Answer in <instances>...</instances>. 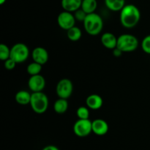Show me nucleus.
I'll list each match as a JSON object with an SVG mask.
<instances>
[{
  "instance_id": "obj_10",
  "label": "nucleus",
  "mask_w": 150,
  "mask_h": 150,
  "mask_svg": "<svg viewBox=\"0 0 150 150\" xmlns=\"http://www.w3.org/2000/svg\"><path fill=\"white\" fill-rule=\"evenodd\" d=\"M32 57L34 62L40 65H45L48 62L49 55L48 52L45 48L41 46L35 47L32 51Z\"/></svg>"
},
{
  "instance_id": "obj_1",
  "label": "nucleus",
  "mask_w": 150,
  "mask_h": 150,
  "mask_svg": "<svg viewBox=\"0 0 150 150\" xmlns=\"http://www.w3.org/2000/svg\"><path fill=\"white\" fill-rule=\"evenodd\" d=\"M120 23L124 27L131 29L139 24L141 12L134 4H126L120 11Z\"/></svg>"
},
{
  "instance_id": "obj_9",
  "label": "nucleus",
  "mask_w": 150,
  "mask_h": 150,
  "mask_svg": "<svg viewBox=\"0 0 150 150\" xmlns=\"http://www.w3.org/2000/svg\"><path fill=\"white\" fill-rule=\"evenodd\" d=\"M28 86L33 93L41 92L45 86V78L41 74L30 76L28 80Z\"/></svg>"
},
{
  "instance_id": "obj_12",
  "label": "nucleus",
  "mask_w": 150,
  "mask_h": 150,
  "mask_svg": "<svg viewBox=\"0 0 150 150\" xmlns=\"http://www.w3.org/2000/svg\"><path fill=\"white\" fill-rule=\"evenodd\" d=\"M101 43L105 48L114 49L117 46V38L111 32H105L101 36Z\"/></svg>"
},
{
  "instance_id": "obj_14",
  "label": "nucleus",
  "mask_w": 150,
  "mask_h": 150,
  "mask_svg": "<svg viewBox=\"0 0 150 150\" xmlns=\"http://www.w3.org/2000/svg\"><path fill=\"white\" fill-rule=\"evenodd\" d=\"M83 0H62L61 5L64 11L75 13L81 7Z\"/></svg>"
},
{
  "instance_id": "obj_20",
  "label": "nucleus",
  "mask_w": 150,
  "mask_h": 150,
  "mask_svg": "<svg viewBox=\"0 0 150 150\" xmlns=\"http://www.w3.org/2000/svg\"><path fill=\"white\" fill-rule=\"evenodd\" d=\"M42 65L33 61L32 63H29L27 66V67H26V71H27V73L30 76L40 74V73L42 71Z\"/></svg>"
},
{
  "instance_id": "obj_24",
  "label": "nucleus",
  "mask_w": 150,
  "mask_h": 150,
  "mask_svg": "<svg viewBox=\"0 0 150 150\" xmlns=\"http://www.w3.org/2000/svg\"><path fill=\"white\" fill-rule=\"evenodd\" d=\"M74 16L76 18V21H84L85 19L86 18V16L88 14H86L81 8H80L79 10H76L74 13Z\"/></svg>"
},
{
  "instance_id": "obj_19",
  "label": "nucleus",
  "mask_w": 150,
  "mask_h": 150,
  "mask_svg": "<svg viewBox=\"0 0 150 150\" xmlns=\"http://www.w3.org/2000/svg\"><path fill=\"white\" fill-rule=\"evenodd\" d=\"M67 36L70 41L73 42L79 41L82 36L81 29L76 26H73L67 31Z\"/></svg>"
},
{
  "instance_id": "obj_7",
  "label": "nucleus",
  "mask_w": 150,
  "mask_h": 150,
  "mask_svg": "<svg viewBox=\"0 0 150 150\" xmlns=\"http://www.w3.org/2000/svg\"><path fill=\"white\" fill-rule=\"evenodd\" d=\"M73 91V82L67 78L60 79L56 87V93L59 98L67 99L71 96Z\"/></svg>"
},
{
  "instance_id": "obj_18",
  "label": "nucleus",
  "mask_w": 150,
  "mask_h": 150,
  "mask_svg": "<svg viewBox=\"0 0 150 150\" xmlns=\"http://www.w3.org/2000/svg\"><path fill=\"white\" fill-rule=\"evenodd\" d=\"M97 7H98L97 0H83L81 8L86 14H91V13H95Z\"/></svg>"
},
{
  "instance_id": "obj_17",
  "label": "nucleus",
  "mask_w": 150,
  "mask_h": 150,
  "mask_svg": "<svg viewBox=\"0 0 150 150\" xmlns=\"http://www.w3.org/2000/svg\"><path fill=\"white\" fill-rule=\"evenodd\" d=\"M68 109V101L65 99L59 98L54 104V110L58 114H63Z\"/></svg>"
},
{
  "instance_id": "obj_25",
  "label": "nucleus",
  "mask_w": 150,
  "mask_h": 150,
  "mask_svg": "<svg viewBox=\"0 0 150 150\" xmlns=\"http://www.w3.org/2000/svg\"><path fill=\"white\" fill-rule=\"evenodd\" d=\"M4 68H5V69L8 71L13 70V69L16 68V64H18V63H16L15 60H13L12 58L7 59V60H5V61H4Z\"/></svg>"
},
{
  "instance_id": "obj_8",
  "label": "nucleus",
  "mask_w": 150,
  "mask_h": 150,
  "mask_svg": "<svg viewBox=\"0 0 150 150\" xmlns=\"http://www.w3.org/2000/svg\"><path fill=\"white\" fill-rule=\"evenodd\" d=\"M76 21V18L73 13L70 12L64 11V10L60 13L57 17L58 25L60 26V28L66 31L75 26Z\"/></svg>"
},
{
  "instance_id": "obj_16",
  "label": "nucleus",
  "mask_w": 150,
  "mask_h": 150,
  "mask_svg": "<svg viewBox=\"0 0 150 150\" xmlns=\"http://www.w3.org/2000/svg\"><path fill=\"white\" fill-rule=\"evenodd\" d=\"M107 8L114 12L121 11L126 5L125 0H105Z\"/></svg>"
},
{
  "instance_id": "obj_22",
  "label": "nucleus",
  "mask_w": 150,
  "mask_h": 150,
  "mask_svg": "<svg viewBox=\"0 0 150 150\" xmlns=\"http://www.w3.org/2000/svg\"><path fill=\"white\" fill-rule=\"evenodd\" d=\"M10 58V49L6 44H0V60L5 61Z\"/></svg>"
},
{
  "instance_id": "obj_28",
  "label": "nucleus",
  "mask_w": 150,
  "mask_h": 150,
  "mask_svg": "<svg viewBox=\"0 0 150 150\" xmlns=\"http://www.w3.org/2000/svg\"><path fill=\"white\" fill-rule=\"evenodd\" d=\"M6 1H7V0H0V4H3Z\"/></svg>"
},
{
  "instance_id": "obj_5",
  "label": "nucleus",
  "mask_w": 150,
  "mask_h": 150,
  "mask_svg": "<svg viewBox=\"0 0 150 150\" xmlns=\"http://www.w3.org/2000/svg\"><path fill=\"white\" fill-rule=\"evenodd\" d=\"M29 56V49L26 44L18 43L14 44L10 49V58L17 63H21L26 61Z\"/></svg>"
},
{
  "instance_id": "obj_4",
  "label": "nucleus",
  "mask_w": 150,
  "mask_h": 150,
  "mask_svg": "<svg viewBox=\"0 0 150 150\" xmlns=\"http://www.w3.org/2000/svg\"><path fill=\"white\" fill-rule=\"evenodd\" d=\"M139 42L135 35L130 34H122L117 38V47L123 53L132 52L137 49Z\"/></svg>"
},
{
  "instance_id": "obj_13",
  "label": "nucleus",
  "mask_w": 150,
  "mask_h": 150,
  "mask_svg": "<svg viewBox=\"0 0 150 150\" xmlns=\"http://www.w3.org/2000/svg\"><path fill=\"white\" fill-rule=\"evenodd\" d=\"M103 104V100L100 95L92 94L88 96L86 99V105L91 110H98Z\"/></svg>"
},
{
  "instance_id": "obj_26",
  "label": "nucleus",
  "mask_w": 150,
  "mask_h": 150,
  "mask_svg": "<svg viewBox=\"0 0 150 150\" xmlns=\"http://www.w3.org/2000/svg\"><path fill=\"white\" fill-rule=\"evenodd\" d=\"M122 54H123L122 51L120 49L117 48V47H116L115 49H113V55H114L115 57H121Z\"/></svg>"
},
{
  "instance_id": "obj_23",
  "label": "nucleus",
  "mask_w": 150,
  "mask_h": 150,
  "mask_svg": "<svg viewBox=\"0 0 150 150\" xmlns=\"http://www.w3.org/2000/svg\"><path fill=\"white\" fill-rule=\"evenodd\" d=\"M142 48L146 54H150V35H146L142 40Z\"/></svg>"
},
{
  "instance_id": "obj_11",
  "label": "nucleus",
  "mask_w": 150,
  "mask_h": 150,
  "mask_svg": "<svg viewBox=\"0 0 150 150\" xmlns=\"http://www.w3.org/2000/svg\"><path fill=\"white\" fill-rule=\"evenodd\" d=\"M108 129L109 126L106 121L101 119H97L92 121V132L96 135L103 136L106 135L108 132Z\"/></svg>"
},
{
  "instance_id": "obj_3",
  "label": "nucleus",
  "mask_w": 150,
  "mask_h": 150,
  "mask_svg": "<svg viewBox=\"0 0 150 150\" xmlns=\"http://www.w3.org/2000/svg\"><path fill=\"white\" fill-rule=\"evenodd\" d=\"M29 104L35 113L38 114H42L45 113L48 108V97L42 91L32 93Z\"/></svg>"
},
{
  "instance_id": "obj_6",
  "label": "nucleus",
  "mask_w": 150,
  "mask_h": 150,
  "mask_svg": "<svg viewBox=\"0 0 150 150\" xmlns=\"http://www.w3.org/2000/svg\"><path fill=\"white\" fill-rule=\"evenodd\" d=\"M73 132L80 138H84L92 132V121L89 119H78L73 125Z\"/></svg>"
},
{
  "instance_id": "obj_27",
  "label": "nucleus",
  "mask_w": 150,
  "mask_h": 150,
  "mask_svg": "<svg viewBox=\"0 0 150 150\" xmlns=\"http://www.w3.org/2000/svg\"><path fill=\"white\" fill-rule=\"evenodd\" d=\"M42 150H59V149L57 146L54 145H48L44 147Z\"/></svg>"
},
{
  "instance_id": "obj_21",
  "label": "nucleus",
  "mask_w": 150,
  "mask_h": 150,
  "mask_svg": "<svg viewBox=\"0 0 150 150\" xmlns=\"http://www.w3.org/2000/svg\"><path fill=\"white\" fill-rule=\"evenodd\" d=\"M79 119H89V108L87 106H81L76 110Z\"/></svg>"
},
{
  "instance_id": "obj_15",
  "label": "nucleus",
  "mask_w": 150,
  "mask_h": 150,
  "mask_svg": "<svg viewBox=\"0 0 150 150\" xmlns=\"http://www.w3.org/2000/svg\"><path fill=\"white\" fill-rule=\"evenodd\" d=\"M31 98H32V94L24 90L18 91L15 96L16 101L21 105H27L30 104Z\"/></svg>"
},
{
  "instance_id": "obj_2",
  "label": "nucleus",
  "mask_w": 150,
  "mask_h": 150,
  "mask_svg": "<svg viewBox=\"0 0 150 150\" xmlns=\"http://www.w3.org/2000/svg\"><path fill=\"white\" fill-rule=\"evenodd\" d=\"M83 23L85 31L92 36L99 35L103 28V19L96 13L88 14Z\"/></svg>"
}]
</instances>
